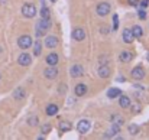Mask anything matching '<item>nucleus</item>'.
I'll return each instance as SVG.
<instances>
[{
	"mask_svg": "<svg viewBox=\"0 0 149 140\" xmlns=\"http://www.w3.org/2000/svg\"><path fill=\"white\" fill-rule=\"evenodd\" d=\"M51 28V20L49 19H41L36 25V35L38 36H42L48 29Z\"/></svg>",
	"mask_w": 149,
	"mask_h": 140,
	"instance_id": "1",
	"label": "nucleus"
},
{
	"mask_svg": "<svg viewBox=\"0 0 149 140\" xmlns=\"http://www.w3.org/2000/svg\"><path fill=\"white\" fill-rule=\"evenodd\" d=\"M22 15H23L25 17H33V16L36 15V7H35L33 4H31V3H26V4H23V7H22Z\"/></svg>",
	"mask_w": 149,
	"mask_h": 140,
	"instance_id": "2",
	"label": "nucleus"
},
{
	"mask_svg": "<svg viewBox=\"0 0 149 140\" xmlns=\"http://www.w3.org/2000/svg\"><path fill=\"white\" fill-rule=\"evenodd\" d=\"M90 127H91V123L88 121V120H81V121H78V124H77V130H78V133L80 134H86V133H88L90 132Z\"/></svg>",
	"mask_w": 149,
	"mask_h": 140,
	"instance_id": "3",
	"label": "nucleus"
},
{
	"mask_svg": "<svg viewBox=\"0 0 149 140\" xmlns=\"http://www.w3.org/2000/svg\"><path fill=\"white\" fill-rule=\"evenodd\" d=\"M17 45L22 49H28V48L32 46V38L29 35H23V36H20L17 39Z\"/></svg>",
	"mask_w": 149,
	"mask_h": 140,
	"instance_id": "4",
	"label": "nucleus"
},
{
	"mask_svg": "<svg viewBox=\"0 0 149 140\" xmlns=\"http://www.w3.org/2000/svg\"><path fill=\"white\" fill-rule=\"evenodd\" d=\"M17 62L22 65V67H28V65H31L32 64V58H31V55L29 53H20L19 55V58H17Z\"/></svg>",
	"mask_w": 149,
	"mask_h": 140,
	"instance_id": "5",
	"label": "nucleus"
},
{
	"mask_svg": "<svg viewBox=\"0 0 149 140\" xmlns=\"http://www.w3.org/2000/svg\"><path fill=\"white\" fill-rule=\"evenodd\" d=\"M109 12H110V4L109 3H100L97 4V15L99 16H106V15H109Z\"/></svg>",
	"mask_w": 149,
	"mask_h": 140,
	"instance_id": "6",
	"label": "nucleus"
},
{
	"mask_svg": "<svg viewBox=\"0 0 149 140\" xmlns=\"http://www.w3.org/2000/svg\"><path fill=\"white\" fill-rule=\"evenodd\" d=\"M132 77L135 80H143L145 78V69L142 67H136L132 69Z\"/></svg>",
	"mask_w": 149,
	"mask_h": 140,
	"instance_id": "7",
	"label": "nucleus"
},
{
	"mask_svg": "<svg viewBox=\"0 0 149 140\" xmlns=\"http://www.w3.org/2000/svg\"><path fill=\"white\" fill-rule=\"evenodd\" d=\"M84 38H86V32H84L81 28H75V29L72 30V39H74V41H78V42H80V41H83Z\"/></svg>",
	"mask_w": 149,
	"mask_h": 140,
	"instance_id": "8",
	"label": "nucleus"
},
{
	"mask_svg": "<svg viewBox=\"0 0 149 140\" xmlns=\"http://www.w3.org/2000/svg\"><path fill=\"white\" fill-rule=\"evenodd\" d=\"M83 75H84V69H83V67L78 65V64L72 65V68H71V77L77 78V77H83Z\"/></svg>",
	"mask_w": 149,
	"mask_h": 140,
	"instance_id": "9",
	"label": "nucleus"
},
{
	"mask_svg": "<svg viewBox=\"0 0 149 140\" xmlns=\"http://www.w3.org/2000/svg\"><path fill=\"white\" fill-rule=\"evenodd\" d=\"M44 74H45V77H47L48 80H54V78L58 75V69L55 68V65H49V68H47V69L44 71Z\"/></svg>",
	"mask_w": 149,
	"mask_h": 140,
	"instance_id": "10",
	"label": "nucleus"
},
{
	"mask_svg": "<svg viewBox=\"0 0 149 140\" xmlns=\"http://www.w3.org/2000/svg\"><path fill=\"white\" fill-rule=\"evenodd\" d=\"M132 58H133V55H132V52H129V51H123V52H120V55H119V59H120V62H130L132 61Z\"/></svg>",
	"mask_w": 149,
	"mask_h": 140,
	"instance_id": "11",
	"label": "nucleus"
},
{
	"mask_svg": "<svg viewBox=\"0 0 149 140\" xmlns=\"http://www.w3.org/2000/svg\"><path fill=\"white\" fill-rule=\"evenodd\" d=\"M74 93L77 97H83L84 94L87 93V85L86 84H77L75 88H74Z\"/></svg>",
	"mask_w": 149,
	"mask_h": 140,
	"instance_id": "12",
	"label": "nucleus"
},
{
	"mask_svg": "<svg viewBox=\"0 0 149 140\" xmlns=\"http://www.w3.org/2000/svg\"><path fill=\"white\" fill-rule=\"evenodd\" d=\"M133 39H135V36H133L132 29H125V32H123V41H125L126 44H132Z\"/></svg>",
	"mask_w": 149,
	"mask_h": 140,
	"instance_id": "13",
	"label": "nucleus"
},
{
	"mask_svg": "<svg viewBox=\"0 0 149 140\" xmlns=\"http://www.w3.org/2000/svg\"><path fill=\"white\" fill-rule=\"evenodd\" d=\"M110 74H111V71H110V68L107 65H101L99 68V75L101 78H109Z\"/></svg>",
	"mask_w": 149,
	"mask_h": 140,
	"instance_id": "14",
	"label": "nucleus"
},
{
	"mask_svg": "<svg viewBox=\"0 0 149 140\" xmlns=\"http://www.w3.org/2000/svg\"><path fill=\"white\" fill-rule=\"evenodd\" d=\"M58 59H59L58 55H56L55 52H51L49 55L47 56V64H48V65H56V64H58Z\"/></svg>",
	"mask_w": 149,
	"mask_h": 140,
	"instance_id": "15",
	"label": "nucleus"
},
{
	"mask_svg": "<svg viewBox=\"0 0 149 140\" xmlns=\"http://www.w3.org/2000/svg\"><path fill=\"white\" fill-rule=\"evenodd\" d=\"M56 45H58V39H56L55 36H48V38L45 39V46L47 48H51V49H52V48H55Z\"/></svg>",
	"mask_w": 149,
	"mask_h": 140,
	"instance_id": "16",
	"label": "nucleus"
},
{
	"mask_svg": "<svg viewBox=\"0 0 149 140\" xmlns=\"http://www.w3.org/2000/svg\"><path fill=\"white\" fill-rule=\"evenodd\" d=\"M119 104H120L122 108H127V107H130V98L127 95H122L120 100H119Z\"/></svg>",
	"mask_w": 149,
	"mask_h": 140,
	"instance_id": "17",
	"label": "nucleus"
},
{
	"mask_svg": "<svg viewBox=\"0 0 149 140\" xmlns=\"http://www.w3.org/2000/svg\"><path fill=\"white\" fill-rule=\"evenodd\" d=\"M59 130L64 132V133L70 132V130H71V123H70V121H61V123H59Z\"/></svg>",
	"mask_w": 149,
	"mask_h": 140,
	"instance_id": "18",
	"label": "nucleus"
},
{
	"mask_svg": "<svg viewBox=\"0 0 149 140\" xmlns=\"http://www.w3.org/2000/svg\"><path fill=\"white\" fill-rule=\"evenodd\" d=\"M56 113H58V105L49 104V105L47 107V114H48V116H55Z\"/></svg>",
	"mask_w": 149,
	"mask_h": 140,
	"instance_id": "19",
	"label": "nucleus"
},
{
	"mask_svg": "<svg viewBox=\"0 0 149 140\" xmlns=\"http://www.w3.org/2000/svg\"><path fill=\"white\" fill-rule=\"evenodd\" d=\"M41 16H42V19H51L49 9L47 7V4H42V9H41Z\"/></svg>",
	"mask_w": 149,
	"mask_h": 140,
	"instance_id": "20",
	"label": "nucleus"
},
{
	"mask_svg": "<svg viewBox=\"0 0 149 140\" xmlns=\"http://www.w3.org/2000/svg\"><path fill=\"white\" fill-rule=\"evenodd\" d=\"M120 95V90L119 88H110L109 91H107V97L109 98H116V97H119Z\"/></svg>",
	"mask_w": 149,
	"mask_h": 140,
	"instance_id": "21",
	"label": "nucleus"
},
{
	"mask_svg": "<svg viewBox=\"0 0 149 140\" xmlns=\"http://www.w3.org/2000/svg\"><path fill=\"white\" fill-rule=\"evenodd\" d=\"M117 133H119V124H113L111 129L106 133V137H109V136H114V134H117Z\"/></svg>",
	"mask_w": 149,
	"mask_h": 140,
	"instance_id": "22",
	"label": "nucleus"
},
{
	"mask_svg": "<svg viewBox=\"0 0 149 140\" xmlns=\"http://www.w3.org/2000/svg\"><path fill=\"white\" fill-rule=\"evenodd\" d=\"M13 97H15L16 100H22V98L25 97V90H23V88H17V90H15Z\"/></svg>",
	"mask_w": 149,
	"mask_h": 140,
	"instance_id": "23",
	"label": "nucleus"
},
{
	"mask_svg": "<svg viewBox=\"0 0 149 140\" xmlns=\"http://www.w3.org/2000/svg\"><path fill=\"white\" fill-rule=\"evenodd\" d=\"M132 32H133V36H135V38H141L142 33H143L141 26H135V28H132Z\"/></svg>",
	"mask_w": 149,
	"mask_h": 140,
	"instance_id": "24",
	"label": "nucleus"
},
{
	"mask_svg": "<svg viewBox=\"0 0 149 140\" xmlns=\"http://www.w3.org/2000/svg\"><path fill=\"white\" fill-rule=\"evenodd\" d=\"M129 133H130L132 136H136V134L139 133V127H138L136 124H130V126H129Z\"/></svg>",
	"mask_w": 149,
	"mask_h": 140,
	"instance_id": "25",
	"label": "nucleus"
},
{
	"mask_svg": "<svg viewBox=\"0 0 149 140\" xmlns=\"http://www.w3.org/2000/svg\"><path fill=\"white\" fill-rule=\"evenodd\" d=\"M41 49H42L41 42H39V41H36V42H35V48H33V53H35L36 56H39V55H41Z\"/></svg>",
	"mask_w": 149,
	"mask_h": 140,
	"instance_id": "26",
	"label": "nucleus"
},
{
	"mask_svg": "<svg viewBox=\"0 0 149 140\" xmlns=\"http://www.w3.org/2000/svg\"><path fill=\"white\" fill-rule=\"evenodd\" d=\"M111 121H114V124H122L123 123V119L120 116H117V114H113L111 116Z\"/></svg>",
	"mask_w": 149,
	"mask_h": 140,
	"instance_id": "27",
	"label": "nucleus"
},
{
	"mask_svg": "<svg viewBox=\"0 0 149 140\" xmlns=\"http://www.w3.org/2000/svg\"><path fill=\"white\" fill-rule=\"evenodd\" d=\"M28 124L29 126H36L38 124V117H35V116L33 117H29L28 119Z\"/></svg>",
	"mask_w": 149,
	"mask_h": 140,
	"instance_id": "28",
	"label": "nucleus"
},
{
	"mask_svg": "<svg viewBox=\"0 0 149 140\" xmlns=\"http://www.w3.org/2000/svg\"><path fill=\"white\" fill-rule=\"evenodd\" d=\"M113 23H114V25H113V30H116L117 26H119V16H117V15L113 16Z\"/></svg>",
	"mask_w": 149,
	"mask_h": 140,
	"instance_id": "29",
	"label": "nucleus"
},
{
	"mask_svg": "<svg viewBox=\"0 0 149 140\" xmlns=\"http://www.w3.org/2000/svg\"><path fill=\"white\" fill-rule=\"evenodd\" d=\"M41 132H42V133H49L51 132V126L49 124H44V126L41 127Z\"/></svg>",
	"mask_w": 149,
	"mask_h": 140,
	"instance_id": "30",
	"label": "nucleus"
},
{
	"mask_svg": "<svg viewBox=\"0 0 149 140\" xmlns=\"http://www.w3.org/2000/svg\"><path fill=\"white\" fill-rule=\"evenodd\" d=\"M148 4H149V0H142L138 6H141L142 9H146V7H148Z\"/></svg>",
	"mask_w": 149,
	"mask_h": 140,
	"instance_id": "31",
	"label": "nucleus"
},
{
	"mask_svg": "<svg viewBox=\"0 0 149 140\" xmlns=\"http://www.w3.org/2000/svg\"><path fill=\"white\" fill-rule=\"evenodd\" d=\"M127 1H129V4L133 6V7H136V6L139 4V0H127Z\"/></svg>",
	"mask_w": 149,
	"mask_h": 140,
	"instance_id": "32",
	"label": "nucleus"
},
{
	"mask_svg": "<svg viewBox=\"0 0 149 140\" xmlns=\"http://www.w3.org/2000/svg\"><path fill=\"white\" fill-rule=\"evenodd\" d=\"M139 17H141V19H145V17H146V13H145L143 10H139Z\"/></svg>",
	"mask_w": 149,
	"mask_h": 140,
	"instance_id": "33",
	"label": "nucleus"
},
{
	"mask_svg": "<svg viewBox=\"0 0 149 140\" xmlns=\"http://www.w3.org/2000/svg\"><path fill=\"white\" fill-rule=\"evenodd\" d=\"M100 32H103V33H107V26H106V25H103V26L100 28Z\"/></svg>",
	"mask_w": 149,
	"mask_h": 140,
	"instance_id": "34",
	"label": "nucleus"
},
{
	"mask_svg": "<svg viewBox=\"0 0 149 140\" xmlns=\"http://www.w3.org/2000/svg\"><path fill=\"white\" fill-rule=\"evenodd\" d=\"M132 111H133V113H138V111H139V107H138V105H133V107H132Z\"/></svg>",
	"mask_w": 149,
	"mask_h": 140,
	"instance_id": "35",
	"label": "nucleus"
},
{
	"mask_svg": "<svg viewBox=\"0 0 149 140\" xmlns=\"http://www.w3.org/2000/svg\"><path fill=\"white\" fill-rule=\"evenodd\" d=\"M51 1H52V3H55V1H56V0H51Z\"/></svg>",
	"mask_w": 149,
	"mask_h": 140,
	"instance_id": "36",
	"label": "nucleus"
},
{
	"mask_svg": "<svg viewBox=\"0 0 149 140\" xmlns=\"http://www.w3.org/2000/svg\"><path fill=\"white\" fill-rule=\"evenodd\" d=\"M148 61H149V52H148Z\"/></svg>",
	"mask_w": 149,
	"mask_h": 140,
	"instance_id": "37",
	"label": "nucleus"
},
{
	"mask_svg": "<svg viewBox=\"0 0 149 140\" xmlns=\"http://www.w3.org/2000/svg\"><path fill=\"white\" fill-rule=\"evenodd\" d=\"M0 53H1V46H0Z\"/></svg>",
	"mask_w": 149,
	"mask_h": 140,
	"instance_id": "38",
	"label": "nucleus"
}]
</instances>
